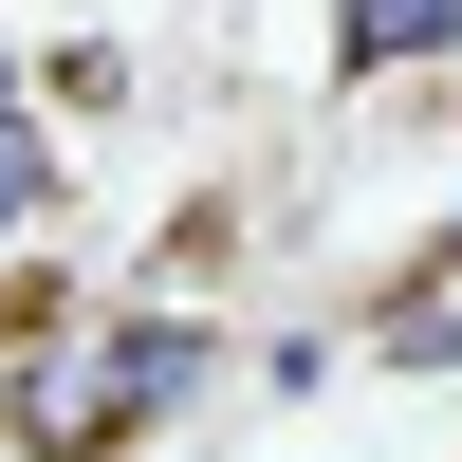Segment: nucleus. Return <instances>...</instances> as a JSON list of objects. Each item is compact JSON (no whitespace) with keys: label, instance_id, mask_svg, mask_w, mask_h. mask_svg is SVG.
<instances>
[{"label":"nucleus","instance_id":"nucleus-2","mask_svg":"<svg viewBox=\"0 0 462 462\" xmlns=\"http://www.w3.org/2000/svg\"><path fill=\"white\" fill-rule=\"evenodd\" d=\"M37 185H56V148H37V111H0V222H37Z\"/></svg>","mask_w":462,"mask_h":462},{"label":"nucleus","instance_id":"nucleus-1","mask_svg":"<svg viewBox=\"0 0 462 462\" xmlns=\"http://www.w3.org/2000/svg\"><path fill=\"white\" fill-rule=\"evenodd\" d=\"M462 56V0H333V74H426Z\"/></svg>","mask_w":462,"mask_h":462}]
</instances>
